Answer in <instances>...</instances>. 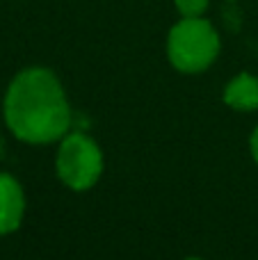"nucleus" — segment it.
<instances>
[{"instance_id":"f257e3e1","label":"nucleus","mask_w":258,"mask_h":260,"mask_svg":"<svg viewBox=\"0 0 258 260\" xmlns=\"http://www.w3.org/2000/svg\"><path fill=\"white\" fill-rule=\"evenodd\" d=\"M7 128L27 144H48L64 137L71 126V110L57 76L48 69H25L5 94Z\"/></svg>"},{"instance_id":"f03ea898","label":"nucleus","mask_w":258,"mask_h":260,"mask_svg":"<svg viewBox=\"0 0 258 260\" xmlns=\"http://www.w3.org/2000/svg\"><path fill=\"white\" fill-rule=\"evenodd\" d=\"M219 37L206 18H181L167 37L169 62L183 73H199L215 62Z\"/></svg>"},{"instance_id":"7ed1b4c3","label":"nucleus","mask_w":258,"mask_h":260,"mask_svg":"<svg viewBox=\"0 0 258 260\" xmlns=\"http://www.w3.org/2000/svg\"><path fill=\"white\" fill-rule=\"evenodd\" d=\"M57 174L67 187L82 192L89 189L103 174V155L101 148L89 137L80 133L67 135L59 144Z\"/></svg>"},{"instance_id":"20e7f679","label":"nucleus","mask_w":258,"mask_h":260,"mask_svg":"<svg viewBox=\"0 0 258 260\" xmlns=\"http://www.w3.org/2000/svg\"><path fill=\"white\" fill-rule=\"evenodd\" d=\"M25 199L18 180L0 171V235L14 233L23 221Z\"/></svg>"},{"instance_id":"39448f33","label":"nucleus","mask_w":258,"mask_h":260,"mask_svg":"<svg viewBox=\"0 0 258 260\" xmlns=\"http://www.w3.org/2000/svg\"><path fill=\"white\" fill-rule=\"evenodd\" d=\"M224 103L233 110H249L258 108V78L249 76V73H240L236 76L224 89Z\"/></svg>"},{"instance_id":"423d86ee","label":"nucleus","mask_w":258,"mask_h":260,"mask_svg":"<svg viewBox=\"0 0 258 260\" xmlns=\"http://www.w3.org/2000/svg\"><path fill=\"white\" fill-rule=\"evenodd\" d=\"M183 18H199L208 9V0H174Z\"/></svg>"},{"instance_id":"0eeeda50","label":"nucleus","mask_w":258,"mask_h":260,"mask_svg":"<svg viewBox=\"0 0 258 260\" xmlns=\"http://www.w3.org/2000/svg\"><path fill=\"white\" fill-rule=\"evenodd\" d=\"M249 146H251V155H254V160L258 162V128L251 133V139H249Z\"/></svg>"},{"instance_id":"6e6552de","label":"nucleus","mask_w":258,"mask_h":260,"mask_svg":"<svg viewBox=\"0 0 258 260\" xmlns=\"http://www.w3.org/2000/svg\"><path fill=\"white\" fill-rule=\"evenodd\" d=\"M187 260H199V258H187Z\"/></svg>"}]
</instances>
